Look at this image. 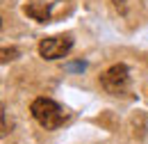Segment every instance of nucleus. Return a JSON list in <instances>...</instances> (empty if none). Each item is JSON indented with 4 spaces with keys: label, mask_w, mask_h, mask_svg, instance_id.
Returning a JSON list of instances; mask_svg holds the SVG:
<instances>
[{
    "label": "nucleus",
    "mask_w": 148,
    "mask_h": 144,
    "mask_svg": "<svg viewBox=\"0 0 148 144\" xmlns=\"http://www.w3.org/2000/svg\"><path fill=\"white\" fill-rule=\"evenodd\" d=\"M30 112H32V117L37 119V124L41 128H46V130H55V128H59L69 119L66 110L62 108L59 103H55L53 98H46V96L34 98L32 105H30Z\"/></svg>",
    "instance_id": "1"
},
{
    "label": "nucleus",
    "mask_w": 148,
    "mask_h": 144,
    "mask_svg": "<svg viewBox=\"0 0 148 144\" xmlns=\"http://www.w3.org/2000/svg\"><path fill=\"white\" fill-rule=\"evenodd\" d=\"M100 85L107 94H123L130 85V71L125 64H114L100 75Z\"/></svg>",
    "instance_id": "2"
},
{
    "label": "nucleus",
    "mask_w": 148,
    "mask_h": 144,
    "mask_svg": "<svg viewBox=\"0 0 148 144\" xmlns=\"http://www.w3.org/2000/svg\"><path fill=\"white\" fill-rule=\"evenodd\" d=\"M73 48V39L69 35H57V37H48L39 44V55L43 60H59L66 57L69 51Z\"/></svg>",
    "instance_id": "3"
},
{
    "label": "nucleus",
    "mask_w": 148,
    "mask_h": 144,
    "mask_svg": "<svg viewBox=\"0 0 148 144\" xmlns=\"http://www.w3.org/2000/svg\"><path fill=\"white\" fill-rule=\"evenodd\" d=\"M25 14L39 23H48L50 21V7L43 2H30V5H25Z\"/></svg>",
    "instance_id": "4"
},
{
    "label": "nucleus",
    "mask_w": 148,
    "mask_h": 144,
    "mask_svg": "<svg viewBox=\"0 0 148 144\" xmlns=\"http://www.w3.org/2000/svg\"><path fill=\"white\" fill-rule=\"evenodd\" d=\"M18 51L16 48H2V62H9V60H16Z\"/></svg>",
    "instance_id": "5"
},
{
    "label": "nucleus",
    "mask_w": 148,
    "mask_h": 144,
    "mask_svg": "<svg viewBox=\"0 0 148 144\" xmlns=\"http://www.w3.org/2000/svg\"><path fill=\"white\" fill-rule=\"evenodd\" d=\"M87 64L84 62H77V64H69V71H84Z\"/></svg>",
    "instance_id": "6"
}]
</instances>
